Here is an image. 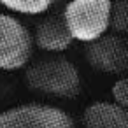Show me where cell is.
<instances>
[{
    "label": "cell",
    "instance_id": "cell-3",
    "mask_svg": "<svg viewBox=\"0 0 128 128\" xmlns=\"http://www.w3.org/2000/svg\"><path fill=\"white\" fill-rule=\"evenodd\" d=\"M34 49L30 30L14 16L0 14V70L23 68Z\"/></svg>",
    "mask_w": 128,
    "mask_h": 128
},
{
    "label": "cell",
    "instance_id": "cell-10",
    "mask_svg": "<svg viewBox=\"0 0 128 128\" xmlns=\"http://www.w3.org/2000/svg\"><path fill=\"white\" fill-rule=\"evenodd\" d=\"M112 98L118 105L128 109V77H123V79H118L114 84H112Z\"/></svg>",
    "mask_w": 128,
    "mask_h": 128
},
{
    "label": "cell",
    "instance_id": "cell-4",
    "mask_svg": "<svg viewBox=\"0 0 128 128\" xmlns=\"http://www.w3.org/2000/svg\"><path fill=\"white\" fill-rule=\"evenodd\" d=\"M0 128H74V121L58 107L25 104L0 112Z\"/></svg>",
    "mask_w": 128,
    "mask_h": 128
},
{
    "label": "cell",
    "instance_id": "cell-6",
    "mask_svg": "<svg viewBox=\"0 0 128 128\" xmlns=\"http://www.w3.org/2000/svg\"><path fill=\"white\" fill-rule=\"evenodd\" d=\"M32 37H34V42L42 51H48V53H62V51L68 49L70 44L74 42L62 14L44 18L37 25L35 35H32Z\"/></svg>",
    "mask_w": 128,
    "mask_h": 128
},
{
    "label": "cell",
    "instance_id": "cell-8",
    "mask_svg": "<svg viewBox=\"0 0 128 128\" xmlns=\"http://www.w3.org/2000/svg\"><path fill=\"white\" fill-rule=\"evenodd\" d=\"M54 0H0L6 9L20 14H42L46 12Z\"/></svg>",
    "mask_w": 128,
    "mask_h": 128
},
{
    "label": "cell",
    "instance_id": "cell-5",
    "mask_svg": "<svg viewBox=\"0 0 128 128\" xmlns=\"http://www.w3.org/2000/svg\"><path fill=\"white\" fill-rule=\"evenodd\" d=\"M86 58L100 72L121 74L128 68V42L118 35H102L88 42Z\"/></svg>",
    "mask_w": 128,
    "mask_h": 128
},
{
    "label": "cell",
    "instance_id": "cell-7",
    "mask_svg": "<svg viewBox=\"0 0 128 128\" xmlns=\"http://www.w3.org/2000/svg\"><path fill=\"white\" fill-rule=\"evenodd\" d=\"M86 128H128V109L116 102H95L82 114Z\"/></svg>",
    "mask_w": 128,
    "mask_h": 128
},
{
    "label": "cell",
    "instance_id": "cell-9",
    "mask_svg": "<svg viewBox=\"0 0 128 128\" xmlns=\"http://www.w3.org/2000/svg\"><path fill=\"white\" fill-rule=\"evenodd\" d=\"M110 26L119 34H128V0H119L112 4Z\"/></svg>",
    "mask_w": 128,
    "mask_h": 128
},
{
    "label": "cell",
    "instance_id": "cell-2",
    "mask_svg": "<svg viewBox=\"0 0 128 128\" xmlns=\"http://www.w3.org/2000/svg\"><path fill=\"white\" fill-rule=\"evenodd\" d=\"M112 0H70L63 9V21L74 40L91 42L110 28Z\"/></svg>",
    "mask_w": 128,
    "mask_h": 128
},
{
    "label": "cell",
    "instance_id": "cell-1",
    "mask_svg": "<svg viewBox=\"0 0 128 128\" xmlns=\"http://www.w3.org/2000/svg\"><path fill=\"white\" fill-rule=\"evenodd\" d=\"M26 84L44 95L74 98L81 93L77 67L63 56H48L26 68Z\"/></svg>",
    "mask_w": 128,
    "mask_h": 128
}]
</instances>
